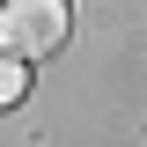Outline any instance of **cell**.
<instances>
[{
    "label": "cell",
    "instance_id": "obj_1",
    "mask_svg": "<svg viewBox=\"0 0 147 147\" xmlns=\"http://www.w3.org/2000/svg\"><path fill=\"white\" fill-rule=\"evenodd\" d=\"M74 30V7L66 0H7L0 7V44L15 59H52Z\"/></svg>",
    "mask_w": 147,
    "mask_h": 147
},
{
    "label": "cell",
    "instance_id": "obj_2",
    "mask_svg": "<svg viewBox=\"0 0 147 147\" xmlns=\"http://www.w3.org/2000/svg\"><path fill=\"white\" fill-rule=\"evenodd\" d=\"M22 88H30V74H22V59L7 52L0 59V103H22Z\"/></svg>",
    "mask_w": 147,
    "mask_h": 147
}]
</instances>
